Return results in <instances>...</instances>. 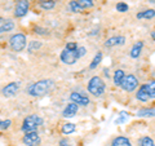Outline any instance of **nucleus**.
Returning <instances> with one entry per match:
<instances>
[{
    "mask_svg": "<svg viewBox=\"0 0 155 146\" xmlns=\"http://www.w3.org/2000/svg\"><path fill=\"white\" fill-rule=\"evenodd\" d=\"M12 125V120H0V129H8Z\"/></svg>",
    "mask_w": 155,
    "mask_h": 146,
    "instance_id": "nucleus-27",
    "label": "nucleus"
},
{
    "mask_svg": "<svg viewBox=\"0 0 155 146\" xmlns=\"http://www.w3.org/2000/svg\"><path fill=\"white\" fill-rule=\"evenodd\" d=\"M102 58H104L102 52H97V53H96V56L93 57V60H92V62H91V65H89V70H94L96 67L101 64Z\"/></svg>",
    "mask_w": 155,
    "mask_h": 146,
    "instance_id": "nucleus-21",
    "label": "nucleus"
},
{
    "mask_svg": "<svg viewBox=\"0 0 155 146\" xmlns=\"http://www.w3.org/2000/svg\"><path fill=\"white\" fill-rule=\"evenodd\" d=\"M138 85H140V83H138L137 78H136L133 74H128V75L124 76L120 88L124 89L125 92H128V93H130V92H134L136 89H137Z\"/></svg>",
    "mask_w": 155,
    "mask_h": 146,
    "instance_id": "nucleus-7",
    "label": "nucleus"
},
{
    "mask_svg": "<svg viewBox=\"0 0 155 146\" xmlns=\"http://www.w3.org/2000/svg\"><path fill=\"white\" fill-rule=\"evenodd\" d=\"M70 100H71V102H74L78 106H88L91 104L89 97L83 93H79V92H72L70 95Z\"/></svg>",
    "mask_w": 155,
    "mask_h": 146,
    "instance_id": "nucleus-11",
    "label": "nucleus"
},
{
    "mask_svg": "<svg viewBox=\"0 0 155 146\" xmlns=\"http://www.w3.org/2000/svg\"><path fill=\"white\" fill-rule=\"evenodd\" d=\"M115 8H116V11L120 12V13H125V12H128V9H129L128 4H125V3H123V2H120V3L116 4Z\"/></svg>",
    "mask_w": 155,
    "mask_h": 146,
    "instance_id": "nucleus-26",
    "label": "nucleus"
},
{
    "mask_svg": "<svg viewBox=\"0 0 155 146\" xmlns=\"http://www.w3.org/2000/svg\"><path fill=\"white\" fill-rule=\"evenodd\" d=\"M60 58L65 65H74V64H76L78 60H80L79 56H78V49H75V51L64 49L61 52Z\"/></svg>",
    "mask_w": 155,
    "mask_h": 146,
    "instance_id": "nucleus-9",
    "label": "nucleus"
},
{
    "mask_svg": "<svg viewBox=\"0 0 155 146\" xmlns=\"http://www.w3.org/2000/svg\"><path fill=\"white\" fill-rule=\"evenodd\" d=\"M28 9H30V2L28 0H17L13 16L16 18H22L28 13Z\"/></svg>",
    "mask_w": 155,
    "mask_h": 146,
    "instance_id": "nucleus-8",
    "label": "nucleus"
},
{
    "mask_svg": "<svg viewBox=\"0 0 155 146\" xmlns=\"http://www.w3.org/2000/svg\"><path fill=\"white\" fill-rule=\"evenodd\" d=\"M85 53H87V49H85L84 47H78V56H79V58L84 57Z\"/></svg>",
    "mask_w": 155,
    "mask_h": 146,
    "instance_id": "nucleus-30",
    "label": "nucleus"
},
{
    "mask_svg": "<svg viewBox=\"0 0 155 146\" xmlns=\"http://www.w3.org/2000/svg\"><path fill=\"white\" fill-rule=\"evenodd\" d=\"M60 146H71V145L67 142L66 140H61V141H60Z\"/></svg>",
    "mask_w": 155,
    "mask_h": 146,
    "instance_id": "nucleus-31",
    "label": "nucleus"
},
{
    "mask_svg": "<svg viewBox=\"0 0 155 146\" xmlns=\"http://www.w3.org/2000/svg\"><path fill=\"white\" fill-rule=\"evenodd\" d=\"M125 44V38L122 36V35H119V36H113V38H110L107 39V40L105 41V47L106 48H113L115 45H124Z\"/></svg>",
    "mask_w": 155,
    "mask_h": 146,
    "instance_id": "nucleus-14",
    "label": "nucleus"
},
{
    "mask_svg": "<svg viewBox=\"0 0 155 146\" xmlns=\"http://www.w3.org/2000/svg\"><path fill=\"white\" fill-rule=\"evenodd\" d=\"M22 142L26 146H39L41 142V138H40V136H39L38 131L36 132H27L23 134Z\"/></svg>",
    "mask_w": 155,
    "mask_h": 146,
    "instance_id": "nucleus-10",
    "label": "nucleus"
},
{
    "mask_svg": "<svg viewBox=\"0 0 155 146\" xmlns=\"http://www.w3.org/2000/svg\"><path fill=\"white\" fill-rule=\"evenodd\" d=\"M41 124H43V119L40 118V116L36 115V114H31V115H28V116H26V118L23 119L21 129L25 133H27V132H36L38 128L40 127Z\"/></svg>",
    "mask_w": 155,
    "mask_h": 146,
    "instance_id": "nucleus-4",
    "label": "nucleus"
},
{
    "mask_svg": "<svg viewBox=\"0 0 155 146\" xmlns=\"http://www.w3.org/2000/svg\"><path fill=\"white\" fill-rule=\"evenodd\" d=\"M9 47L11 49L16 53L22 52L25 48L27 47V38L25 34L22 32H18V34H14L9 38Z\"/></svg>",
    "mask_w": 155,
    "mask_h": 146,
    "instance_id": "nucleus-5",
    "label": "nucleus"
},
{
    "mask_svg": "<svg viewBox=\"0 0 155 146\" xmlns=\"http://www.w3.org/2000/svg\"><path fill=\"white\" fill-rule=\"evenodd\" d=\"M94 5V0H71L69 9L72 13H81L84 9H91Z\"/></svg>",
    "mask_w": 155,
    "mask_h": 146,
    "instance_id": "nucleus-6",
    "label": "nucleus"
},
{
    "mask_svg": "<svg viewBox=\"0 0 155 146\" xmlns=\"http://www.w3.org/2000/svg\"><path fill=\"white\" fill-rule=\"evenodd\" d=\"M41 48V41H38V40H32L30 43H27V51L30 53H34L35 51H39Z\"/></svg>",
    "mask_w": 155,
    "mask_h": 146,
    "instance_id": "nucleus-23",
    "label": "nucleus"
},
{
    "mask_svg": "<svg viewBox=\"0 0 155 146\" xmlns=\"http://www.w3.org/2000/svg\"><path fill=\"white\" fill-rule=\"evenodd\" d=\"M111 146H132V142L129 141L128 137L124 136H118L111 141Z\"/></svg>",
    "mask_w": 155,
    "mask_h": 146,
    "instance_id": "nucleus-17",
    "label": "nucleus"
},
{
    "mask_svg": "<svg viewBox=\"0 0 155 146\" xmlns=\"http://www.w3.org/2000/svg\"><path fill=\"white\" fill-rule=\"evenodd\" d=\"M54 87V81L51 79H43L32 83L27 87V93L32 97H41L49 93L52 88Z\"/></svg>",
    "mask_w": 155,
    "mask_h": 146,
    "instance_id": "nucleus-1",
    "label": "nucleus"
},
{
    "mask_svg": "<svg viewBox=\"0 0 155 146\" xmlns=\"http://www.w3.org/2000/svg\"><path fill=\"white\" fill-rule=\"evenodd\" d=\"M38 4L44 11H51L56 7V0H38Z\"/></svg>",
    "mask_w": 155,
    "mask_h": 146,
    "instance_id": "nucleus-19",
    "label": "nucleus"
},
{
    "mask_svg": "<svg viewBox=\"0 0 155 146\" xmlns=\"http://www.w3.org/2000/svg\"><path fill=\"white\" fill-rule=\"evenodd\" d=\"M18 91H19V81H12L2 89V93L4 97H13L18 93Z\"/></svg>",
    "mask_w": 155,
    "mask_h": 146,
    "instance_id": "nucleus-12",
    "label": "nucleus"
},
{
    "mask_svg": "<svg viewBox=\"0 0 155 146\" xmlns=\"http://www.w3.org/2000/svg\"><path fill=\"white\" fill-rule=\"evenodd\" d=\"M140 146H155L154 140L150 137V136H143V137L138 141Z\"/></svg>",
    "mask_w": 155,
    "mask_h": 146,
    "instance_id": "nucleus-25",
    "label": "nucleus"
},
{
    "mask_svg": "<svg viewBox=\"0 0 155 146\" xmlns=\"http://www.w3.org/2000/svg\"><path fill=\"white\" fill-rule=\"evenodd\" d=\"M76 131V127L74 123H65L62 125V133L64 134H71Z\"/></svg>",
    "mask_w": 155,
    "mask_h": 146,
    "instance_id": "nucleus-24",
    "label": "nucleus"
},
{
    "mask_svg": "<svg viewBox=\"0 0 155 146\" xmlns=\"http://www.w3.org/2000/svg\"><path fill=\"white\" fill-rule=\"evenodd\" d=\"M137 19H153L155 18V9H145L136 14Z\"/></svg>",
    "mask_w": 155,
    "mask_h": 146,
    "instance_id": "nucleus-18",
    "label": "nucleus"
},
{
    "mask_svg": "<svg viewBox=\"0 0 155 146\" xmlns=\"http://www.w3.org/2000/svg\"><path fill=\"white\" fill-rule=\"evenodd\" d=\"M136 98L141 102H147L155 98V80H150L142 84L136 92Z\"/></svg>",
    "mask_w": 155,
    "mask_h": 146,
    "instance_id": "nucleus-2",
    "label": "nucleus"
},
{
    "mask_svg": "<svg viewBox=\"0 0 155 146\" xmlns=\"http://www.w3.org/2000/svg\"><path fill=\"white\" fill-rule=\"evenodd\" d=\"M65 49H70V51H75L78 49V44L75 41H70V43H67L66 47H65Z\"/></svg>",
    "mask_w": 155,
    "mask_h": 146,
    "instance_id": "nucleus-29",
    "label": "nucleus"
},
{
    "mask_svg": "<svg viewBox=\"0 0 155 146\" xmlns=\"http://www.w3.org/2000/svg\"><path fill=\"white\" fill-rule=\"evenodd\" d=\"M78 111H79V106L74 104V102H70L64 109V111H62V116H64V118H72V116L76 115Z\"/></svg>",
    "mask_w": 155,
    "mask_h": 146,
    "instance_id": "nucleus-13",
    "label": "nucleus"
},
{
    "mask_svg": "<svg viewBox=\"0 0 155 146\" xmlns=\"http://www.w3.org/2000/svg\"><path fill=\"white\" fill-rule=\"evenodd\" d=\"M34 31H35V34H39V35H48L47 28H43L40 26H35L34 27Z\"/></svg>",
    "mask_w": 155,
    "mask_h": 146,
    "instance_id": "nucleus-28",
    "label": "nucleus"
},
{
    "mask_svg": "<svg viewBox=\"0 0 155 146\" xmlns=\"http://www.w3.org/2000/svg\"><path fill=\"white\" fill-rule=\"evenodd\" d=\"M149 2H150V3H155V0H149Z\"/></svg>",
    "mask_w": 155,
    "mask_h": 146,
    "instance_id": "nucleus-33",
    "label": "nucleus"
},
{
    "mask_svg": "<svg viewBox=\"0 0 155 146\" xmlns=\"http://www.w3.org/2000/svg\"><path fill=\"white\" fill-rule=\"evenodd\" d=\"M14 27H16V25H14V22L12 21V19H4V18H0V34L12 31Z\"/></svg>",
    "mask_w": 155,
    "mask_h": 146,
    "instance_id": "nucleus-16",
    "label": "nucleus"
},
{
    "mask_svg": "<svg viewBox=\"0 0 155 146\" xmlns=\"http://www.w3.org/2000/svg\"><path fill=\"white\" fill-rule=\"evenodd\" d=\"M137 115L141 118H153V116H155V109H141L137 111Z\"/></svg>",
    "mask_w": 155,
    "mask_h": 146,
    "instance_id": "nucleus-22",
    "label": "nucleus"
},
{
    "mask_svg": "<svg viewBox=\"0 0 155 146\" xmlns=\"http://www.w3.org/2000/svg\"><path fill=\"white\" fill-rule=\"evenodd\" d=\"M151 38H153V40L155 41V31H153V32H151Z\"/></svg>",
    "mask_w": 155,
    "mask_h": 146,
    "instance_id": "nucleus-32",
    "label": "nucleus"
},
{
    "mask_svg": "<svg viewBox=\"0 0 155 146\" xmlns=\"http://www.w3.org/2000/svg\"><path fill=\"white\" fill-rule=\"evenodd\" d=\"M124 76H125V72L123 71V70H116L115 72H114V76H113V80H114V84L116 85V87H120L122 85V81H123V79H124Z\"/></svg>",
    "mask_w": 155,
    "mask_h": 146,
    "instance_id": "nucleus-20",
    "label": "nucleus"
},
{
    "mask_svg": "<svg viewBox=\"0 0 155 146\" xmlns=\"http://www.w3.org/2000/svg\"><path fill=\"white\" fill-rule=\"evenodd\" d=\"M142 48H143V41L142 40L134 43L133 47L130 48V51H129V56L132 57L133 60H136V58H140V56H141V53H142Z\"/></svg>",
    "mask_w": 155,
    "mask_h": 146,
    "instance_id": "nucleus-15",
    "label": "nucleus"
},
{
    "mask_svg": "<svg viewBox=\"0 0 155 146\" xmlns=\"http://www.w3.org/2000/svg\"><path fill=\"white\" fill-rule=\"evenodd\" d=\"M106 89V84L105 81L102 80L101 76H92L89 81H88V92L94 96V97H100L105 93Z\"/></svg>",
    "mask_w": 155,
    "mask_h": 146,
    "instance_id": "nucleus-3",
    "label": "nucleus"
}]
</instances>
